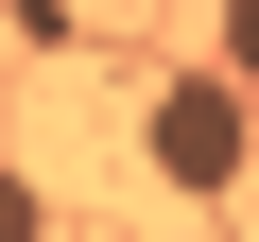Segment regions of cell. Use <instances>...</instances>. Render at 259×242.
<instances>
[{
	"instance_id": "cell-3",
	"label": "cell",
	"mask_w": 259,
	"mask_h": 242,
	"mask_svg": "<svg viewBox=\"0 0 259 242\" xmlns=\"http://www.w3.org/2000/svg\"><path fill=\"white\" fill-rule=\"evenodd\" d=\"M35 225H52V190H35V173H0V242H35Z\"/></svg>"
},
{
	"instance_id": "cell-2",
	"label": "cell",
	"mask_w": 259,
	"mask_h": 242,
	"mask_svg": "<svg viewBox=\"0 0 259 242\" xmlns=\"http://www.w3.org/2000/svg\"><path fill=\"white\" fill-rule=\"evenodd\" d=\"M207 69H242V87H259V0H225V18H207Z\"/></svg>"
},
{
	"instance_id": "cell-1",
	"label": "cell",
	"mask_w": 259,
	"mask_h": 242,
	"mask_svg": "<svg viewBox=\"0 0 259 242\" xmlns=\"http://www.w3.org/2000/svg\"><path fill=\"white\" fill-rule=\"evenodd\" d=\"M139 156H156L173 208H225V190L259 173V87H242V69H173V87L139 104Z\"/></svg>"
}]
</instances>
